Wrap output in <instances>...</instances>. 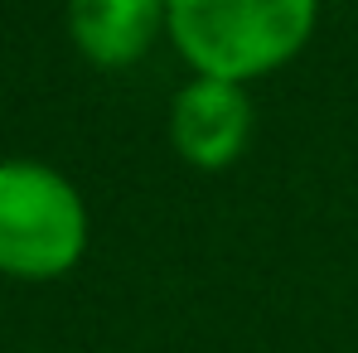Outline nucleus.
<instances>
[{"instance_id":"3","label":"nucleus","mask_w":358,"mask_h":353,"mask_svg":"<svg viewBox=\"0 0 358 353\" xmlns=\"http://www.w3.org/2000/svg\"><path fill=\"white\" fill-rule=\"evenodd\" d=\"M170 141L194 170H228L252 141V97L238 82L189 78L170 102Z\"/></svg>"},{"instance_id":"1","label":"nucleus","mask_w":358,"mask_h":353,"mask_svg":"<svg viewBox=\"0 0 358 353\" xmlns=\"http://www.w3.org/2000/svg\"><path fill=\"white\" fill-rule=\"evenodd\" d=\"M320 0H165V34L199 78L252 82L310 44Z\"/></svg>"},{"instance_id":"4","label":"nucleus","mask_w":358,"mask_h":353,"mask_svg":"<svg viewBox=\"0 0 358 353\" xmlns=\"http://www.w3.org/2000/svg\"><path fill=\"white\" fill-rule=\"evenodd\" d=\"M165 29V0H68V39L97 68H131Z\"/></svg>"},{"instance_id":"2","label":"nucleus","mask_w":358,"mask_h":353,"mask_svg":"<svg viewBox=\"0 0 358 353\" xmlns=\"http://www.w3.org/2000/svg\"><path fill=\"white\" fill-rule=\"evenodd\" d=\"M87 252L83 194L39 160H0V276L59 281Z\"/></svg>"}]
</instances>
